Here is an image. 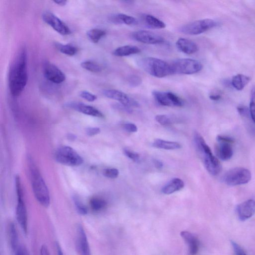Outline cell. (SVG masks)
<instances>
[{
    "mask_svg": "<svg viewBox=\"0 0 255 255\" xmlns=\"http://www.w3.org/2000/svg\"><path fill=\"white\" fill-rule=\"evenodd\" d=\"M124 154L129 159L135 162H138L140 161V155L135 152L125 149L124 151Z\"/></svg>",
    "mask_w": 255,
    "mask_h": 255,
    "instance_id": "74e56055",
    "label": "cell"
},
{
    "mask_svg": "<svg viewBox=\"0 0 255 255\" xmlns=\"http://www.w3.org/2000/svg\"><path fill=\"white\" fill-rule=\"evenodd\" d=\"M80 96L89 102L95 101L97 99L96 95L87 91H81Z\"/></svg>",
    "mask_w": 255,
    "mask_h": 255,
    "instance_id": "8d00e7d4",
    "label": "cell"
},
{
    "mask_svg": "<svg viewBox=\"0 0 255 255\" xmlns=\"http://www.w3.org/2000/svg\"><path fill=\"white\" fill-rule=\"evenodd\" d=\"M28 82L27 53L25 48L20 51L10 67L9 73V85L11 95L20 96Z\"/></svg>",
    "mask_w": 255,
    "mask_h": 255,
    "instance_id": "6da1fadb",
    "label": "cell"
},
{
    "mask_svg": "<svg viewBox=\"0 0 255 255\" xmlns=\"http://www.w3.org/2000/svg\"><path fill=\"white\" fill-rule=\"evenodd\" d=\"M73 201L79 214L82 215H85L88 213V210L86 206L82 202L77 196L73 197Z\"/></svg>",
    "mask_w": 255,
    "mask_h": 255,
    "instance_id": "1f68e13d",
    "label": "cell"
},
{
    "mask_svg": "<svg viewBox=\"0 0 255 255\" xmlns=\"http://www.w3.org/2000/svg\"><path fill=\"white\" fill-rule=\"evenodd\" d=\"M154 163L155 166V167L159 169H161L163 167V163L159 160H155L154 161Z\"/></svg>",
    "mask_w": 255,
    "mask_h": 255,
    "instance_id": "f6af8a7d",
    "label": "cell"
},
{
    "mask_svg": "<svg viewBox=\"0 0 255 255\" xmlns=\"http://www.w3.org/2000/svg\"><path fill=\"white\" fill-rule=\"evenodd\" d=\"M217 145L215 152L217 157L221 160L227 161L231 159L233 155L232 144L233 142L224 141H217Z\"/></svg>",
    "mask_w": 255,
    "mask_h": 255,
    "instance_id": "e0dca14e",
    "label": "cell"
},
{
    "mask_svg": "<svg viewBox=\"0 0 255 255\" xmlns=\"http://www.w3.org/2000/svg\"><path fill=\"white\" fill-rule=\"evenodd\" d=\"M128 82L132 87H136L140 85L142 83V78L136 75H130L127 79Z\"/></svg>",
    "mask_w": 255,
    "mask_h": 255,
    "instance_id": "836d02e7",
    "label": "cell"
},
{
    "mask_svg": "<svg viewBox=\"0 0 255 255\" xmlns=\"http://www.w3.org/2000/svg\"><path fill=\"white\" fill-rule=\"evenodd\" d=\"M66 107L85 115L103 118V114L96 108L78 102H71L66 104Z\"/></svg>",
    "mask_w": 255,
    "mask_h": 255,
    "instance_id": "2e32d148",
    "label": "cell"
},
{
    "mask_svg": "<svg viewBox=\"0 0 255 255\" xmlns=\"http://www.w3.org/2000/svg\"><path fill=\"white\" fill-rule=\"evenodd\" d=\"M54 2L57 5L61 6H65L67 2L66 1H64V0H62V1H55Z\"/></svg>",
    "mask_w": 255,
    "mask_h": 255,
    "instance_id": "7dc6e473",
    "label": "cell"
},
{
    "mask_svg": "<svg viewBox=\"0 0 255 255\" xmlns=\"http://www.w3.org/2000/svg\"><path fill=\"white\" fill-rule=\"evenodd\" d=\"M141 52L137 46L127 45L118 48L113 51V54L116 57H123L138 54Z\"/></svg>",
    "mask_w": 255,
    "mask_h": 255,
    "instance_id": "7402d4cb",
    "label": "cell"
},
{
    "mask_svg": "<svg viewBox=\"0 0 255 255\" xmlns=\"http://www.w3.org/2000/svg\"><path fill=\"white\" fill-rule=\"evenodd\" d=\"M103 94L106 97L117 100L125 106L129 108L140 107V104L137 101L122 91L107 89L103 91Z\"/></svg>",
    "mask_w": 255,
    "mask_h": 255,
    "instance_id": "30bf717a",
    "label": "cell"
},
{
    "mask_svg": "<svg viewBox=\"0 0 255 255\" xmlns=\"http://www.w3.org/2000/svg\"><path fill=\"white\" fill-rule=\"evenodd\" d=\"M250 78L243 74H237L232 79V84L237 90H242L248 84Z\"/></svg>",
    "mask_w": 255,
    "mask_h": 255,
    "instance_id": "484cf974",
    "label": "cell"
},
{
    "mask_svg": "<svg viewBox=\"0 0 255 255\" xmlns=\"http://www.w3.org/2000/svg\"><path fill=\"white\" fill-rule=\"evenodd\" d=\"M140 67L149 74L163 78L172 74L171 64L159 59L148 57L139 62Z\"/></svg>",
    "mask_w": 255,
    "mask_h": 255,
    "instance_id": "277c9868",
    "label": "cell"
},
{
    "mask_svg": "<svg viewBox=\"0 0 255 255\" xmlns=\"http://www.w3.org/2000/svg\"><path fill=\"white\" fill-rule=\"evenodd\" d=\"M15 255H30L27 249L24 246H19L15 252Z\"/></svg>",
    "mask_w": 255,
    "mask_h": 255,
    "instance_id": "b9f144b4",
    "label": "cell"
},
{
    "mask_svg": "<svg viewBox=\"0 0 255 255\" xmlns=\"http://www.w3.org/2000/svg\"><path fill=\"white\" fill-rule=\"evenodd\" d=\"M153 95L160 105L168 107H182L184 103L181 98L172 92L154 91Z\"/></svg>",
    "mask_w": 255,
    "mask_h": 255,
    "instance_id": "9c48e42d",
    "label": "cell"
},
{
    "mask_svg": "<svg viewBox=\"0 0 255 255\" xmlns=\"http://www.w3.org/2000/svg\"><path fill=\"white\" fill-rule=\"evenodd\" d=\"M40 255H51L49 249L46 245H43L41 247Z\"/></svg>",
    "mask_w": 255,
    "mask_h": 255,
    "instance_id": "ee69618b",
    "label": "cell"
},
{
    "mask_svg": "<svg viewBox=\"0 0 255 255\" xmlns=\"http://www.w3.org/2000/svg\"><path fill=\"white\" fill-rule=\"evenodd\" d=\"M251 172L244 168H235L228 171L224 175V183L230 186L245 185L251 180Z\"/></svg>",
    "mask_w": 255,
    "mask_h": 255,
    "instance_id": "52a82bcc",
    "label": "cell"
},
{
    "mask_svg": "<svg viewBox=\"0 0 255 255\" xmlns=\"http://www.w3.org/2000/svg\"><path fill=\"white\" fill-rule=\"evenodd\" d=\"M30 160V175L32 188L38 201L44 207L50 204V195L47 186L38 169Z\"/></svg>",
    "mask_w": 255,
    "mask_h": 255,
    "instance_id": "3957f363",
    "label": "cell"
},
{
    "mask_svg": "<svg viewBox=\"0 0 255 255\" xmlns=\"http://www.w3.org/2000/svg\"><path fill=\"white\" fill-rule=\"evenodd\" d=\"M144 20L147 25L150 28L161 29H164L166 27V25L165 23L152 15H145L144 17Z\"/></svg>",
    "mask_w": 255,
    "mask_h": 255,
    "instance_id": "4316f807",
    "label": "cell"
},
{
    "mask_svg": "<svg viewBox=\"0 0 255 255\" xmlns=\"http://www.w3.org/2000/svg\"><path fill=\"white\" fill-rule=\"evenodd\" d=\"M109 20L115 24L136 25L138 20L134 17L124 14H114L109 17Z\"/></svg>",
    "mask_w": 255,
    "mask_h": 255,
    "instance_id": "44dd1931",
    "label": "cell"
},
{
    "mask_svg": "<svg viewBox=\"0 0 255 255\" xmlns=\"http://www.w3.org/2000/svg\"><path fill=\"white\" fill-rule=\"evenodd\" d=\"M100 133V129L98 128H88L86 129V134L89 136H93Z\"/></svg>",
    "mask_w": 255,
    "mask_h": 255,
    "instance_id": "60d3db41",
    "label": "cell"
},
{
    "mask_svg": "<svg viewBox=\"0 0 255 255\" xmlns=\"http://www.w3.org/2000/svg\"><path fill=\"white\" fill-rule=\"evenodd\" d=\"M185 187L183 180L176 178L170 181L163 189V192L166 194H171L182 190Z\"/></svg>",
    "mask_w": 255,
    "mask_h": 255,
    "instance_id": "603a6c76",
    "label": "cell"
},
{
    "mask_svg": "<svg viewBox=\"0 0 255 255\" xmlns=\"http://www.w3.org/2000/svg\"><path fill=\"white\" fill-rule=\"evenodd\" d=\"M239 219L245 221L255 214V200L249 199L239 204L236 207Z\"/></svg>",
    "mask_w": 255,
    "mask_h": 255,
    "instance_id": "9a60e30c",
    "label": "cell"
},
{
    "mask_svg": "<svg viewBox=\"0 0 255 255\" xmlns=\"http://www.w3.org/2000/svg\"><path fill=\"white\" fill-rule=\"evenodd\" d=\"M238 110L241 114H245L247 112V109L244 106H239L238 108Z\"/></svg>",
    "mask_w": 255,
    "mask_h": 255,
    "instance_id": "bcb514c9",
    "label": "cell"
},
{
    "mask_svg": "<svg viewBox=\"0 0 255 255\" xmlns=\"http://www.w3.org/2000/svg\"><path fill=\"white\" fill-rule=\"evenodd\" d=\"M57 161L64 165L75 167L83 163L81 157L72 148L68 146L60 147L56 152Z\"/></svg>",
    "mask_w": 255,
    "mask_h": 255,
    "instance_id": "8992f818",
    "label": "cell"
},
{
    "mask_svg": "<svg viewBox=\"0 0 255 255\" xmlns=\"http://www.w3.org/2000/svg\"><path fill=\"white\" fill-rule=\"evenodd\" d=\"M16 218L24 233L26 234L28 231V214L26 206L22 197H18Z\"/></svg>",
    "mask_w": 255,
    "mask_h": 255,
    "instance_id": "ac0fdd59",
    "label": "cell"
},
{
    "mask_svg": "<svg viewBox=\"0 0 255 255\" xmlns=\"http://www.w3.org/2000/svg\"><path fill=\"white\" fill-rule=\"evenodd\" d=\"M103 175L108 178L113 179L117 178L119 176V172L117 169H107L104 171Z\"/></svg>",
    "mask_w": 255,
    "mask_h": 255,
    "instance_id": "d590c367",
    "label": "cell"
},
{
    "mask_svg": "<svg viewBox=\"0 0 255 255\" xmlns=\"http://www.w3.org/2000/svg\"><path fill=\"white\" fill-rule=\"evenodd\" d=\"M124 129L127 132L135 133L138 131L136 125L132 123H127L123 125Z\"/></svg>",
    "mask_w": 255,
    "mask_h": 255,
    "instance_id": "ab89813d",
    "label": "cell"
},
{
    "mask_svg": "<svg viewBox=\"0 0 255 255\" xmlns=\"http://www.w3.org/2000/svg\"><path fill=\"white\" fill-rule=\"evenodd\" d=\"M176 45L179 51L187 55L195 54L198 50V47L196 43L185 38L179 39Z\"/></svg>",
    "mask_w": 255,
    "mask_h": 255,
    "instance_id": "ffe728a7",
    "label": "cell"
},
{
    "mask_svg": "<svg viewBox=\"0 0 255 255\" xmlns=\"http://www.w3.org/2000/svg\"><path fill=\"white\" fill-rule=\"evenodd\" d=\"M57 47L61 53L68 56H74L77 52L76 48L70 44H58Z\"/></svg>",
    "mask_w": 255,
    "mask_h": 255,
    "instance_id": "f546056e",
    "label": "cell"
},
{
    "mask_svg": "<svg viewBox=\"0 0 255 255\" xmlns=\"http://www.w3.org/2000/svg\"><path fill=\"white\" fill-rule=\"evenodd\" d=\"M171 67L172 74H193L203 68L200 62L191 59H178L171 64Z\"/></svg>",
    "mask_w": 255,
    "mask_h": 255,
    "instance_id": "5b68a950",
    "label": "cell"
},
{
    "mask_svg": "<svg viewBox=\"0 0 255 255\" xmlns=\"http://www.w3.org/2000/svg\"><path fill=\"white\" fill-rule=\"evenodd\" d=\"M8 238L9 243L14 253L18 248V235L15 224L11 222L8 225Z\"/></svg>",
    "mask_w": 255,
    "mask_h": 255,
    "instance_id": "cb8c5ba5",
    "label": "cell"
},
{
    "mask_svg": "<svg viewBox=\"0 0 255 255\" xmlns=\"http://www.w3.org/2000/svg\"><path fill=\"white\" fill-rule=\"evenodd\" d=\"M156 120L162 125H169L174 123L172 119L168 115H158L155 117Z\"/></svg>",
    "mask_w": 255,
    "mask_h": 255,
    "instance_id": "e575fe53",
    "label": "cell"
},
{
    "mask_svg": "<svg viewBox=\"0 0 255 255\" xmlns=\"http://www.w3.org/2000/svg\"><path fill=\"white\" fill-rule=\"evenodd\" d=\"M44 21L60 34L69 35L71 31L69 27L57 16L50 12H46L43 15Z\"/></svg>",
    "mask_w": 255,
    "mask_h": 255,
    "instance_id": "7c38bea8",
    "label": "cell"
},
{
    "mask_svg": "<svg viewBox=\"0 0 255 255\" xmlns=\"http://www.w3.org/2000/svg\"><path fill=\"white\" fill-rule=\"evenodd\" d=\"M81 66L83 69L94 73L99 72L102 70L99 64L91 61L84 62L81 64Z\"/></svg>",
    "mask_w": 255,
    "mask_h": 255,
    "instance_id": "4dcf8cb0",
    "label": "cell"
},
{
    "mask_svg": "<svg viewBox=\"0 0 255 255\" xmlns=\"http://www.w3.org/2000/svg\"><path fill=\"white\" fill-rule=\"evenodd\" d=\"M194 139L197 151L206 169L211 175H217L221 170V165L219 160L213 155L210 148L200 134L196 133Z\"/></svg>",
    "mask_w": 255,
    "mask_h": 255,
    "instance_id": "7a4b0ae2",
    "label": "cell"
},
{
    "mask_svg": "<svg viewBox=\"0 0 255 255\" xmlns=\"http://www.w3.org/2000/svg\"><path fill=\"white\" fill-rule=\"evenodd\" d=\"M91 209L95 212L102 211L107 206V202L104 199L99 198H93L90 201Z\"/></svg>",
    "mask_w": 255,
    "mask_h": 255,
    "instance_id": "f1b7e54d",
    "label": "cell"
},
{
    "mask_svg": "<svg viewBox=\"0 0 255 255\" xmlns=\"http://www.w3.org/2000/svg\"><path fill=\"white\" fill-rule=\"evenodd\" d=\"M44 72L48 80L56 84L62 83L66 79L64 73L56 65L50 62L45 64Z\"/></svg>",
    "mask_w": 255,
    "mask_h": 255,
    "instance_id": "5bb4252c",
    "label": "cell"
},
{
    "mask_svg": "<svg viewBox=\"0 0 255 255\" xmlns=\"http://www.w3.org/2000/svg\"><path fill=\"white\" fill-rule=\"evenodd\" d=\"M106 34V32L101 29H92L87 32V36L93 43H98Z\"/></svg>",
    "mask_w": 255,
    "mask_h": 255,
    "instance_id": "83f0119b",
    "label": "cell"
},
{
    "mask_svg": "<svg viewBox=\"0 0 255 255\" xmlns=\"http://www.w3.org/2000/svg\"><path fill=\"white\" fill-rule=\"evenodd\" d=\"M250 112L251 118L255 123V86L253 87L251 91Z\"/></svg>",
    "mask_w": 255,
    "mask_h": 255,
    "instance_id": "d6a6232c",
    "label": "cell"
},
{
    "mask_svg": "<svg viewBox=\"0 0 255 255\" xmlns=\"http://www.w3.org/2000/svg\"><path fill=\"white\" fill-rule=\"evenodd\" d=\"M216 25V22L212 19H202L185 25L180 31L186 35H198L211 29Z\"/></svg>",
    "mask_w": 255,
    "mask_h": 255,
    "instance_id": "ba28073f",
    "label": "cell"
},
{
    "mask_svg": "<svg viewBox=\"0 0 255 255\" xmlns=\"http://www.w3.org/2000/svg\"><path fill=\"white\" fill-rule=\"evenodd\" d=\"M68 138L71 140V141H73L74 140H75L76 138V136L73 135V134H69L68 135Z\"/></svg>",
    "mask_w": 255,
    "mask_h": 255,
    "instance_id": "c3c4849f",
    "label": "cell"
},
{
    "mask_svg": "<svg viewBox=\"0 0 255 255\" xmlns=\"http://www.w3.org/2000/svg\"><path fill=\"white\" fill-rule=\"evenodd\" d=\"M153 146L154 147L167 150H176L181 148V145L175 142L167 141L161 139L156 140Z\"/></svg>",
    "mask_w": 255,
    "mask_h": 255,
    "instance_id": "d4e9b609",
    "label": "cell"
},
{
    "mask_svg": "<svg viewBox=\"0 0 255 255\" xmlns=\"http://www.w3.org/2000/svg\"><path fill=\"white\" fill-rule=\"evenodd\" d=\"M181 236L188 246L189 255H196L199 248V241L197 237L187 231L181 232Z\"/></svg>",
    "mask_w": 255,
    "mask_h": 255,
    "instance_id": "d6986e66",
    "label": "cell"
},
{
    "mask_svg": "<svg viewBox=\"0 0 255 255\" xmlns=\"http://www.w3.org/2000/svg\"><path fill=\"white\" fill-rule=\"evenodd\" d=\"M209 98L212 100L218 101L221 99V95L219 92H215L211 93L209 95Z\"/></svg>",
    "mask_w": 255,
    "mask_h": 255,
    "instance_id": "7bdbcfd3",
    "label": "cell"
},
{
    "mask_svg": "<svg viewBox=\"0 0 255 255\" xmlns=\"http://www.w3.org/2000/svg\"><path fill=\"white\" fill-rule=\"evenodd\" d=\"M132 37L136 41L145 44L157 45L165 43V39L160 35L152 32L141 30L132 33Z\"/></svg>",
    "mask_w": 255,
    "mask_h": 255,
    "instance_id": "4fadbf2b",
    "label": "cell"
},
{
    "mask_svg": "<svg viewBox=\"0 0 255 255\" xmlns=\"http://www.w3.org/2000/svg\"><path fill=\"white\" fill-rule=\"evenodd\" d=\"M231 243L235 255H248L237 243L233 241Z\"/></svg>",
    "mask_w": 255,
    "mask_h": 255,
    "instance_id": "f35d334b",
    "label": "cell"
},
{
    "mask_svg": "<svg viewBox=\"0 0 255 255\" xmlns=\"http://www.w3.org/2000/svg\"><path fill=\"white\" fill-rule=\"evenodd\" d=\"M75 248L78 255H91V250L84 229L77 225L75 235Z\"/></svg>",
    "mask_w": 255,
    "mask_h": 255,
    "instance_id": "8fae6325",
    "label": "cell"
}]
</instances>
